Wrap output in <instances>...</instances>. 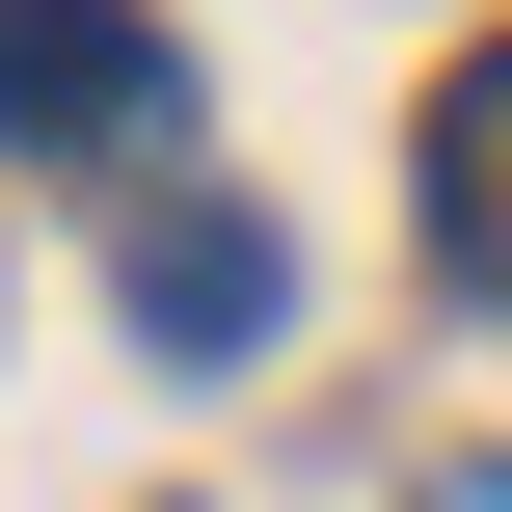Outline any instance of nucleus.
Segmentation results:
<instances>
[{"mask_svg":"<svg viewBox=\"0 0 512 512\" xmlns=\"http://www.w3.org/2000/svg\"><path fill=\"white\" fill-rule=\"evenodd\" d=\"M405 189H432V270H459V297H512V27L432 81V162H405Z\"/></svg>","mask_w":512,"mask_h":512,"instance_id":"3","label":"nucleus"},{"mask_svg":"<svg viewBox=\"0 0 512 512\" xmlns=\"http://www.w3.org/2000/svg\"><path fill=\"white\" fill-rule=\"evenodd\" d=\"M162 135H189L162 0H0V162H162Z\"/></svg>","mask_w":512,"mask_h":512,"instance_id":"1","label":"nucleus"},{"mask_svg":"<svg viewBox=\"0 0 512 512\" xmlns=\"http://www.w3.org/2000/svg\"><path fill=\"white\" fill-rule=\"evenodd\" d=\"M270 324H297V243H270L243 189H162V216H135V351L216 378V351H270Z\"/></svg>","mask_w":512,"mask_h":512,"instance_id":"2","label":"nucleus"}]
</instances>
